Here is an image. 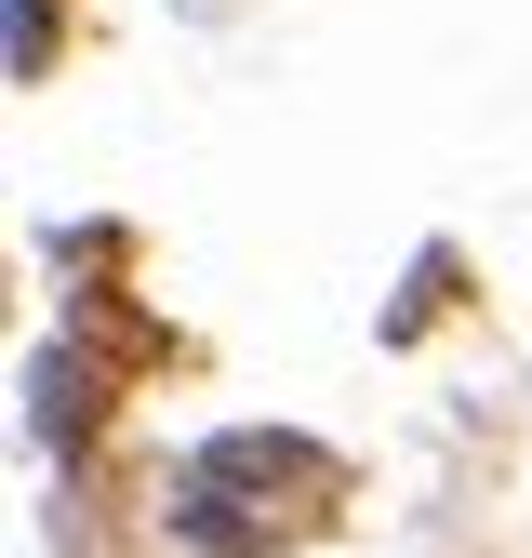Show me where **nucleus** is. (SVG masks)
Listing matches in <instances>:
<instances>
[{"label":"nucleus","instance_id":"nucleus-1","mask_svg":"<svg viewBox=\"0 0 532 558\" xmlns=\"http://www.w3.org/2000/svg\"><path fill=\"white\" fill-rule=\"evenodd\" d=\"M332 493H347V465H332L319 439L293 426H227V439H200L186 478H173V532L200 558H280L332 519Z\"/></svg>","mask_w":532,"mask_h":558}]
</instances>
